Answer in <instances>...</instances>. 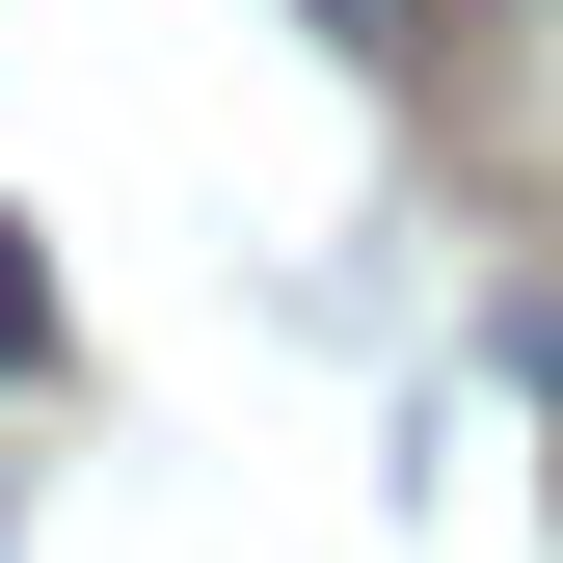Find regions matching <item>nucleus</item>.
Returning <instances> with one entry per match:
<instances>
[{"label": "nucleus", "mask_w": 563, "mask_h": 563, "mask_svg": "<svg viewBox=\"0 0 563 563\" xmlns=\"http://www.w3.org/2000/svg\"><path fill=\"white\" fill-rule=\"evenodd\" d=\"M322 27H349V54H456L483 0H322Z\"/></svg>", "instance_id": "2"}, {"label": "nucleus", "mask_w": 563, "mask_h": 563, "mask_svg": "<svg viewBox=\"0 0 563 563\" xmlns=\"http://www.w3.org/2000/svg\"><path fill=\"white\" fill-rule=\"evenodd\" d=\"M0 376H54V268H27V216H0Z\"/></svg>", "instance_id": "1"}]
</instances>
